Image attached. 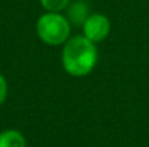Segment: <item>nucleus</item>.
Instances as JSON below:
<instances>
[{
  "label": "nucleus",
  "mask_w": 149,
  "mask_h": 147,
  "mask_svg": "<svg viewBox=\"0 0 149 147\" xmlns=\"http://www.w3.org/2000/svg\"><path fill=\"white\" fill-rule=\"evenodd\" d=\"M0 147H26V139L20 131L9 128L0 133Z\"/></svg>",
  "instance_id": "nucleus-5"
},
{
  "label": "nucleus",
  "mask_w": 149,
  "mask_h": 147,
  "mask_svg": "<svg viewBox=\"0 0 149 147\" xmlns=\"http://www.w3.org/2000/svg\"><path fill=\"white\" fill-rule=\"evenodd\" d=\"M42 9L45 12H59L62 13L68 4L71 3V0H39Z\"/></svg>",
  "instance_id": "nucleus-6"
},
{
  "label": "nucleus",
  "mask_w": 149,
  "mask_h": 147,
  "mask_svg": "<svg viewBox=\"0 0 149 147\" xmlns=\"http://www.w3.org/2000/svg\"><path fill=\"white\" fill-rule=\"evenodd\" d=\"M71 23L68 17L59 12L42 13L35 25L39 41L48 46L64 45L71 38Z\"/></svg>",
  "instance_id": "nucleus-2"
},
{
  "label": "nucleus",
  "mask_w": 149,
  "mask_h": 147,
  "mask_svg": "<svg viewBox=\"0 0 149 147\" xmlns=\"http://www.w3.org/2000/svg\"><path fill=\"white\" fill-rule=\"evenodd\" d=\"M7 92H9V84L6 77L0 72V105L4 104L6 98H7Z\"/></svg>",
  "instance_id": "nucleus-7"
},
{
  "label": "nucleus",
  "mask_w": 149,
  "mask_h": 147,
  "mask_svg": "<svg viewBox=\"0 0 149 147\" xmlns=\"http://www.w3.org/2000/svg\"><path fill=\"white\" fill-rule=\"evenodd\" d=\"M65 16L68 17L70 23L72 26H83V23L86 22V19L91 14L90 12V6L87 1L84 0H77V1H71L68 4V7L65 9Z\"/></svg>",
  "instance_id": "nucleus-4"
},
{
  "label": "nucleus",
  "mask_w": 149,
  "mask_h": 147,
  "mask_svg": "<svg viewBox=\"0 0 149 147\" xmlns=\"http://www.w3.org/2000/svg\"><path fill=\"white\" fill-rule=\"evenodd\" d=\"M81 29H83V35L87 39H90L94 43H99L110 35L111 25H110V19L106 14L94 12L86 19Z\"/></svg>",
  "instance_id": "nucleus-3"
},
{
  "label": "nucleus",
  "mask_w": 149,
  "mask_h": 147,
  "mask_svg": "<svg viewBox=\"0 0 149 147\" xmlns=\"http://www.w3.org/2000/svg\"><path fill=\"white\" fill-rule=\"evenodd\" d=\"M99 61V49L94 42L87 39L83 33L71 36L61 52V65L64 71L74 77L83 78L91 74Z\"/></svg>",
  "instance_id": "nucleus-1"
}]
</instances>
